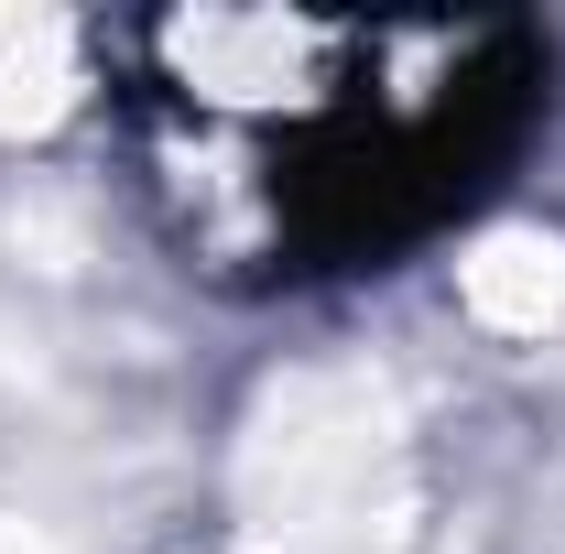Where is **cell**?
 <instances>
[{"instance_id": "6da1fadb", "label": "cell", "mask_w": 565, "mask_h": 554, "mask_svg": "<svg viewBox=\"0 0 565 554\" xmlns=\"http://www.w3.org/2000/svg\"><path fill=\"white\" fill-rule=\"evenodd\" d=\"M98 55L131 196L207 294L403 273L555 120V33L522 11L185 0L109 22Z\"/></svg>"}]
</instances>
